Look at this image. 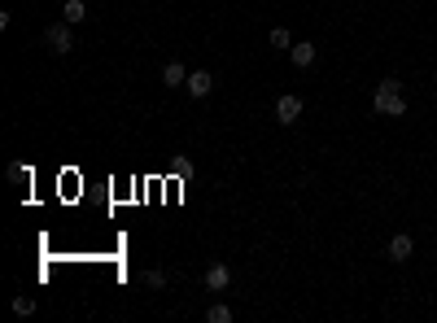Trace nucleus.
Listing matches in <instances>:
<instances>
[{
  "label": "nucleus",
  "mask_w": 437,
  "mask_h": 323,
  "mask_svg": "<svg viewBox=\"0 0 437 323\" xmlns=\"http://www.w3.org/2000/svg\"><path fill=\"white\" fill-rule=\"evenodd\" d=\"M411 110L407 97H403V83L398 79H381L376 83V97H372V114H385V118H403Z\"/></svg>",
  "instance_id": "1"
},
{
  "label": "nucleus",
  "mask_w": 437,
  "mask_h": 323,
  "mask_svg": "<svg viewBox=\"0 0 437 323\" xmlns=\"http://www.w3.org/2000/svg\"><path fill=\"white\" fill-rule=\"evenodd\" d=\"M44 44H49V49L57 53V57H66L70 49H75V35H70V22L62 18V22H53L49 31H44Z\"/></svg>",
  "instance_id": "2"
},
{
  "label": "nucleus",
  "mask_w": 437,
  "mask_h": 323,
  "mask_svg": "<svg viewBox=\"0 0 437 323\" xmlns=\"http://www.w3.org/2000/svg\"><path fill=\"white\" fill-rule=\"evenodd\" d=\"M184 88H188V97L202 101V97L215 92V75H210V70H188V83H184Z\"/></svg>",
  "instance_id": "3"
},
{
  "label": "nucleus",
  "mask_w": 437,
  "mask_h": 323,
  "mask_svg": "<svg viewBox=\"0 0 437 323\" xmlns=\"http://www.w3.org/2000/svg\"><path fill=\"white\" fill-rule=\"evenodd\" d=\"M298 118H302V97H293V92H285V97H280L276 101V123H298Z\"/></svg>",
  "instance_id": "4"
},
{
  "label": "nucleus",
  "mask_w": 437,
  "mask_h": 323,
  "mask_svg": "<svg viewBox=\"0 0 437 323\" xmlns=\"http://www.w3.org/2000/svg\"><path fill=\"white\" fill-rule=\"evenodd\" d=\"M228 284H232V267H228V262H210V267H206V289L223 293Z\"/></svg>",
  "instance_id": "5"
},
{
  "label": "nucleus",
  "mask_w": 437,
  "mask_h": 323,
  "mask_svg": "<svg viewBox=\"0 0 437 323\" xmlns=\"http://www.w3.org/2000/svg\"><path fill=\"white\" fill-rule=\"evenodd\" d=\"M411 249H416V245H411V236H407V232H398L394 241H389V262H407V258H411Z\"/></svg>",
  "instance_id": "6"
},
{
  "label": "nucleus",
  "mask_w": 437,
  "mask_h": 323,
  "mask_svg": "<svg viewBox=\"0 0 437 323\" xmlns=\"http://www.w3.org/2000/svg\"><path fill=\"white\" fill-rule=\"evenodd\" d=\"M162 83H167V88H184V83H188V70H184L180 62H167V66H162Z\"/></svg>",
  "instance_id": "7"
},
{
  "label": "nucleus",
  "mask_w": 437,
  "mask_h": 323,
  "mask_svg": "<svg viewBox=\"0 0 437 323\" xmlns=\"http://www.w3.org/2000/svg\"><path fill=\"white\" fill-rule=\"evenodd\" d=\"M289 62L298 66V70H306V66L315 62V44H293V49H289Z\"/></svg>",
  "instance_id": "8"
},
{
  "label": "nucleus",
  "mask_w": 437,
  "mask_h": 323,
  "mask_svg": "<svg viewBox=\"0 0 437 323\" xmlns=\"http://www.w3.org/2000/svg\"><path fill=\"white\" fill-rule=\"evenodd\" d=\"M62 18L70 22V27H75V22H84V18H88V5H84V0H66V5H62Z\"/></svg>",
  "instance_id": "9"
},
{
  "label": "nucleus",
  "mask_w": 437,
  "mask_h": 323,
  "mask_svg": "<svg viewBox=\"0 0 437 323\" xmlns=\"http://www.w3.org/2000/svg\"><path fill=\"white\" fill-rule=\"evenodd\" d=\"M5 179H9V184H31V166L27 162H9L5 166Z\"/></svg>",
  "instance_id": "10"
},
{
  "label": "nucleus",
  "mask_w": 437,
  "mask_h": 323,
  "mask_svg": "<svg viewBox=\"0 0 437 323\" xmlns=\"http://www.w3.org/2000/svg\"><path fill=\"white\" fill-rule=\"evenodd\" d=\"M232 319H236V310L223 306V302H215V306L206 310V323H232Z\"/></svg>",
  "instance_id": "11"
},
{
  "label": "nucleus",
  "mask_w": 437,
  "mask_h": 323,
  "mask_svg": "<svg viewBox=\"0 0 437 323\" xmlns=\"http://www.w3.org/2000/svg\"><path fill=\"white\" fill-rule=\"evenodd\" d=\"M271 49H293V35L285 27H271Z\"/></svg>",
  "instance_id": "12"
},
{
  "label": "nucleus",
  "mask_w": 437,
  "mask_h": 323,
  "mask_svg": "<svg viewBox=\"0 0 437 323\" xmlns=\"http://www.w3.org/2000/svg\"><path fill=\"white\" fill-rule=\"evenodd\" d=\"M14 315H22V319L35 315V302H31V297H14Z\"/></svg>",
  "instance_id": "13"
},
{
  "label": "nucleus",
  "mask_w": 437,
  "mask_h": 323,
  "mask_svg": "<svg viewBox=\"0 0 437 323\" xmlns=\"http://www.w3.org/2000/svg\"><path fill=\"white\" fill-rule=\"evenodd\" d=\"M140 280H145L149 289H162V284H167V275H162V271H145V275H140Z\"/></svg>",
  "instance_id": "14"
}]
</instances>
